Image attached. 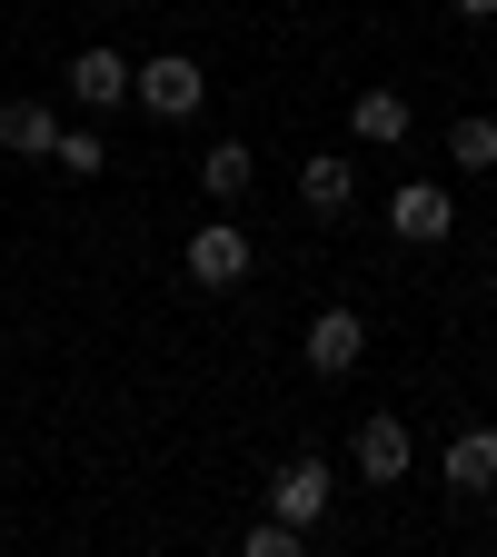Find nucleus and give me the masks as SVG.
I'll list each match as a JSON object with an SVG mask.
<instances>
[{
    "label": "nucleus",
    "instance_id": "obj_4",
    "mask_svg": "<svg viewBox=\"0 0 497 557\" xmlns=\"http://www.w3.org/2000/svg\"><path fill=\"white\" fill-rule=\"evenodd\" d=\"M299 359H309L319 379H348V369L369 359V319H359V309H319L309 338H299Z\"/></svg>",
    "mask_w": 497,
    "mask_h": 557
},
{
    "label": "nucleus",
    "instance_id": "obj_5",
    "mask_svg": "<svg viewBox=\"0 0 497 557\" xmlns=\"http://www.w3.org/2000/svg\"><path fill=\"white\" fill-rule=\"evenodd\" d=\"M269 518H289V528L319 537V518H328V458H278V478H269Z\"/></svg>",
    "mask_w": 497,
    "mask_h": 557
},
{
    "label": "nucleus",
    "instance_id": "obj_13",
    "mask_svg": "<svg viewBox=\"0 0 497 557\" xmlns=\"http://www.w3.org/2000/svg\"><path fill=\"white\" fill-rule=\"evenodd\" d=\"M348 129H359V139H408V100L398 90H359V100H348Z\"/></svg>",
    "mask_w": 497,
    "mask_h": 557
},
{
    "label": "nucleus",
    "instance_id": "obj_10",
    "mask_svg": "<svg viewBox=\"0 0 497 557\" xmlns=\"http://www.w3.org/2000/svg\"><path fill=\"white\" fill-rule=\"evenodd\" d=\"M50 139H60L50 100H11V110H0V150H11V160H50Z\"/></svg>",
    "mask_w": 497,
    "mask_h": 557
},
{
    "label": "nucleus",
    "instance_id": "obj_12",
    "mask_svg": "<svg viewBox=\"0 0 497 557\" xmlns=\"http://www.w3.org/2000/svg\"><path fill=\"white\" fill-rule=\"evenodd\" d=\"M448 170H497V110L448 120Z\"/></svg>",
    "mask_w": 497,
    "mask_h": 557
},
{
    "label": "nucleus",
    "instance_id": "obj_9",
    "mask_svg": "<svg viewBox=\"0 0 497 557\" xmlns=\"http://www.w3.org/2000/svg\"><path fill=\"white\" fill-rule=\"evenodd\" d=\"M448 487L458 498H487L497 487V429H458L448 438Z\"/></svg>",
    "mask_w": 497,
    "mask_h": 557
},
{
    "label": "nucleus",
    "instance_id": "obj_17",
    "mask_svg": "<svg viewBox=\"0 0 497 557\" xmlns=\"http://www.w3.org/2000/svg\"><path fill=\"white\" fill-rule=\"evenodd\" d=\"M487 110H497V81H487Z\"/></svg>",
    "mask_w": 497,
    "mask_h": 557
},
{
    "label": "nucleus",
    "instance_id": "obj_8",
    "mask_svg": "<svg viewBox=\"0 0 497 557\" xmlns=\"http://www.w3.org/2000/svg\"><path fill=\"white\" fill-rule=\"evenodd\" d=\"M70 90H80V110H120V100H129V60L90 40L80 60H70Z\"/></svg>",
    "mask_w": 497,
    "mask_h": 557
},
{
    "label": "nucleus",
    "instance_id": "obj_16",
    "mask_svg": "<svg viewBox=\"0 0 497 557\" xmlns=\"http://www.w3.org/2000/svg\"><path fill=\"white\" fill-rule=\"evenodd\" d=\"M458 11H468V21H497V0H458Z\"/></svg>",
    "mask_w": 497,
    "mask_h": 557
},
{
    "label": "nucleus",
    "instance_id": "obj_14",
    "mask_svg": "<svg viewBox=\"0 0 497 557\" xmlns=\"http://www.w3.org/2000/svg\"><path fill=\"white\" fill-rule=\"evenodd\" d=\"M50 170H70V180H100V170H110V139H100L90 120H80V129H60V139H50Z\"/></svg>",
    "mask_w": 497,
    "mask_h": 557
},
{
    "label": "nucleus",
    "instance_id": "obj_6",
    "mask_svg": "<svg viewBox=\"0 0 497 557\" xmlns=\"http://www.w3.org/2000/svg\"><path fill=\"white\" fill-rule=\"evenodd\" d=\"M408 458H418L408 418H398V408H369V418H359V478H369V487H398Z\"/></svg>",
    "mask_w": 497,
    "mask_h": 557
},
{
    "label": "nucleus",
    "instance_id": "obj_2",
    "mask_svg": "<svg viewBox=\"0 0 497 557\" xmlns=\"http://www.w3.org/2000/svg\"><path fill=\"white\" fill-rule=\"evenodd\" d=\"M458 230V199L438 189V180H398V199H388V239H408V249H438Z\"/></svg>",
    "mask_w": 497,
    "mask_h": 557
},
{
    "label": "nucleus",
    "instance_id": "obj_15",
    "mask_svg": "<svg viewBox=\"0 0 497 557\" xmlns=\"http://www.w3.org/2000/svg\"><path fill=\"white\" fill-rule=\"evenodd\" d=\"M309 547V528H289V518H259V528H239V557H299Z\"/></svg>",
    "mask_w": 497,
    "mask_h": 557
},
{
    "label": "nucleus",
    "instance_id": "obj_3",
    "mask_svg": "<svg viewBox=\"0 0 497 557\" xmlns=\"http://www.w3.org/2000/svg\"><path fill=\"white\" fill-rule=\"evenodd\" d=\"M179 269L199 278V289H239V278L259 269V249L239 239V220H209V230H199V239L179 249Z\"/></svg>",
    "mask_w": 497,
    "mask_h": 557
},
{
    "label": "nucleus",
    "instance_id": "obj_1",
    "mask_svg": "<svg viewBox=\"0 0 497 557\" xmlns=\"http://www.w3.org/2000/svg\"><path fill=\"white\" fill-rule=\"evenodd\" d=\"M129 100L150 110V120H199V100H209V70H199L189 50H160V60H139V70H129Z\"/></svg>",
    "mask_w": 497,
    "mask_h": 557
},
{
    "label": "nucleus",
    "instance_id": "obj_11",
    "mask_svg": "<svg viewBox=\"0 0 497 557\" xmlns=\"http://www.w3.org/2000/svg\"><path fill=\"white\" fill-rule=\"evenodd\" d=\"M249 180H259V160H249V139H220V150L199 160V189L220 199V209H239V199H249Z\"/></svg>",
    "mask_w": 497,
    "mask_h": 557
},
{
    "label": "nucleus",
    "instance_id": "obj_7",
    "mask_svg": "<svg viewBox=\"0 0 497 557\" xmlns=\"http://www.w3.org/2000/svg\"><path fill=\"white\" fill-rule=\"evenodd\" d=\"M348 199H359V170H348L338 150H309V170H299V209H309V220H348Z\"/></svg>",
    "mask_w": 497,
    "mask_h": 557
}]
</instances>
